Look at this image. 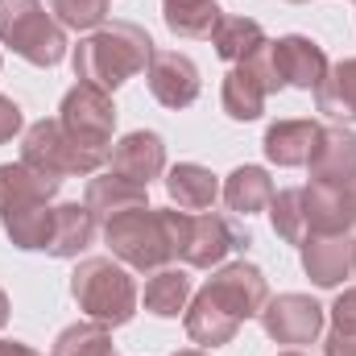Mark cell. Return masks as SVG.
<instances>
[{"label": "cell", "instance_id": "1", "mask_svg": "<svg viewBox=\"0 0 356 356\" xmlns=\"http://www.w3.org/2000/svg\"><path fill=\"white\" fill-rule=\"evenodd\" d=\"M269 302V282L253 261H228L220 266L186 302L182 323L191 344L199 348H224L236 340L245 319H257Z\"/></svg>", "mask_w": 356, "mask_h": 356}, {"label": "cell", "instance_id": "2", "mask_svg": "<svg viewBox=\"0 0 356 356\" xmlns=\"http://www.w3.org/2000/svg\"><path fill=\"white\" fill-rule=\"evenodd\" d=\"M154 50L158 46L145 33V25H137V21H112V25H99L95 33H88L71 50V67H75L79 83L116 91L120 83H129L133 75H141L149 67Z\"/></svg>", "mask_w": 356, "mask_h": 356}, {"label": "cell", "instance_id": "3", "mask_svg": "<svg viewBox=\"0 0 356 356\" xmlns=\"http://www.w3.org/2000/svg\"><path fill=\"white\" fill-rule=\"evenodd\" d=\"M71 298L88 319L104 327H124L141 302L129 266H120L116 257H83L71 273Z\"/></svg>", "mask_w": 356, "mask_h": 356}, {"label": "cell", "instance_id": "4", "mask_svg": "<svg viewBox=\"0 0 356 356\" xmlns=\"http://www.w3.org/2000/svg\"><path fill=\"white\" fill-rule=\"evenodd\" d=\"M0 46L29 67H58L71 54L67 29L46 13L42 0H0Z\"/></svg>", "mask_w": 356, "mask_h": 356}, {"label": "cell", "instance_id": "5", "mask_svg": "<svg viewBox=\"0 0 356 356\" xmlns=\"http://www.w3.org/2000/svg\"><path fill=\"white\" fill-rule=\"evenodd\" d=\"M104 245L120 266L141 269V273L170 266L175 245H170L166 207H137V211H120L104 220Z\"/></svg>", "mask_w": 356, "mask_h": 356}, {"label": "cell", "instance_id": "6", "mask_svg": "<svg viewBox=\"0 0 356 356\" xmlns=\"http://www.w3.org/2000/svg\"><path fill=\"white\" fill-rule=\"evenodd\" d=\"M166 224H170L175 261L191 269H211L228 253L253 245L249 232L236 220L220 216V211H175V207H166Z\"/></svg>", "mask_w": 356, "mask_h": 356}, {"label": "cell", "instance_id": "7", "mask_svg": "<svg viewBox=\"0 0 356 356\" xmlns=\"http://www.w3.org/2000/svg\"><path fill=\"white\" fill-rule=\"evenodd\" d=\"M21 162L50 178H91V175H99V166H108V154L75 141L63 129V120L50 116V120H38V124L25 129Z\"/></svg>", "mask_w": 356, "mask_h": 356}, {"label": "cell", "instance_id": "8", "mask_svg": "<svg viewBox=\"0 0 356 356\" xmlns=\"http://www.w3.org/2000/svg\"><path fill=\"white\" fill-rule=\"evenodd\" d=\"M58 120L63 129L83 141L91 149H104L112 145V133H116V104H112V91L91 88V83H75V88L63 95L58 104Z\"/></svg>", "mask_w": 356, "mask_h": 356}, {"label": "cell", "instance_id": "9", "mask_svg": "<svg viewBox=\"0 0 356 356\" xmlns=\"http://www.w3.org/2000/svg\"><path fill=\"white\" fill-rule=\"evenodd\" d=\"M261 327L273 344H286V348H307L323 336V323H327V311L311 298V294H277L261 307Z\"/></svg>", "mask_w": 356, "mask_h": 356}, {"label": "cell", "instance_id": "10", "mask_svg": "<svg viewBox=\"0 0 356 356\" xmlns=\"http://www.w3.org/2000/svg\"><path fill=\"white\" fill-rule=\"evenodd\" d=\"M145 83H149V95L162 104V108H191L203 91V79H199V67L178 54V50H154L149 67H145Z\"/></svg>", "mask_w": 356, "mask_h": 356}, {"label": "cell", "instance_id": "11", "mask_svg": "<svg viewBox=\"0 0 356 356\" xmlns=\"http://www.w3.org/2000/svg\"><path fill=\"white\" fill-rule=\"evenodd\" d=\"M108 170L137 186H149L154 178L166 175V141L154 129H137L124 133L112 149H108Z\"/></svg>", "mask_w": 356, "mask_h": 356}, {"label": "cell", "instance_id": "12", "mask_svg": "<svg viewBox=\"0 0 356 356\" xmlns=\"http://www.w3.org/2000/svg\"><path fill=\"white\" fill-rule=\"evenodd\" d=\"M273 63H277L282 83H286V88H298V91H315L327 79V71H332L323 46H319L315 38H307V33H286V38H277V42H273Z\"/></svg>", "mask_w": 356, "mask_h": 356}, {"label": "cell", "instance_id": "13", "mask_svg": "<svg viewBox=\"0 0 356 356\" xmlns=\"http://www.w3.org/2000/svg\"><path fill=\"white\" fill-rule=\"evenodd\" d=\"M307 170H311V182L348 186L356 178V133L340 120L319 124V141H315V154H311Z\"/></svg>", "mask_w": 356, "mask_h": 356}, {"label": "cell", "instance_id": "14", "mask_svg": "<svg viewBox=\"0 0 356 356\" xmlns=\"http://www.w3.org/2000/svg\"><path fill=\"white\" fill-rule=\"evenodd\" d=\"M302 273H307L319 290H336V286L353 273V241H348V232L311 236V241L302 245Z\"/></svg>", "mask_w": 356, "mask_h": 356}, {"label": "cell", "instance_id": "15", "mask_svg": "<svg viewBox=\"0 0 356 356\" xmlns=\"http://www.w3.org/2000/svg\"><path fill=\"white\" fill-rule=\"evenodd\" d=\"M63 178H50L25 162H8L0 166V220L8 211H25V207H38V203H54Z\"/></svg>", "mask_w": 356, "mask_h": 356}, {"label": "cell", "instance_id": "16", "mask_svg": "<svg viewBox=\"0 0 356 356\" xmlns=\"http://www.w3.org/2000/svg\"><path fill=\"white\" fill-rule=\"evenodd\" d=\"M315 141H319V120H273L266 129V158L282 170H294V166H307L311 154H315Z\"/></svg>", "mask_w": 356, "mask_h": 356}, {"label": "cell", "instance_id": "17", "mask_svg": "<svg viewBox=\"0 0 356 356\" xmlns=\"http://www.w3.org/2000/svg\"><path fill=\"white\" fill-rule=\"evenodd\" d=\"M91 241H95V211H91L88 203H58L46 253L58 257V261H71V257L88 253Z\"/></svg>", "mask_w": 356, "mask_h": 356}, {"label": "cell", "instance_id": "18", "mask_svg": "<svg viewBox=\"0 0 356 356\" xmlns=\"http://www.w3.org/2000/svg\"><path fill=\"white\" fill-rule=\"evenodd\" d=\"M83 203L95 211V220H112L120 211H137V207H149V186H137L120 175H91L88 191H83Z\"/></svg>", "mask_w": 356, "mask_h": 356}, {"label": "cell", "instance_id": "19", "mask_svg": "<svg viewBox=\"0 0 356 356\" xmlns=\"http://www.w3.org/2000/svg\"><path fill=\"white\" fill-rule=\"evenodd\" d=\"M302 195H307V224H311V236H332V232H348V228H353L348 186L311 182V186H302Z\"/></svg>", "mask_w": 356, "mask_h": 356}, {"label": "cell", "instance_id": "20", "mask_svg": "<svg viewBox=\"0 0 356 356\" xmlns=\"http://www.w3.org/2000/svg\"><path fill=\"white\" fill-rule=\"evenodd\" d=\"M166 195L178 211H211L220 199V178L199 162H178L166 170Z\"/></svg>", "mask_w": 356, "mask_h": 356}, {"label": "cell", "instance_id": "21", "mask_svg": "<svg viewBox=\"0 0 356 356\" xmlns=\"http://www.w3.org/2000/svg\"><path fill=\"white\" fill-rule=\"evenodd\" d=\"M269 88L266 79L249 67V63H232V71L224 75V88H220V104L232 120H257L266 112Z\"/></svg>", "mask_w": 356, "mask_h": 356}, {"label": "cell", "instance_id": "22", "mask_svg": "<svg viewBox=\"0 0 356 356\" xmlns=\"http://www.w3.org/2000/svg\"><path fill=\"white\" fill-rule=\"evenodd\" d=\"M220 195H224L232 216H257V211H269L277 191H273L269 170H261V166H236L232 175L224 178Z\"/></svg>", "mask_w": 356, "mask_h": 356}, {"label": "cell", "instance_id": "23", "mask_svg": "<svg viewBox=\"0 0 356 356\" xmlns=\"http://www.w3.org/2000/svg\"><path fill=\"white\" fill-rule=\"evenodd\" d=\"M315 108L340 124L356 120V58H344L327 71V79L315 88Z\"/></svg>", "mask_w": 356, "mask_h": 356}, {"label": "cell", "instance_id": "24", "mask_svg": "<svg viewBox=\"0 0 356 356\" xmlns=\"http://www.w3.org/2000/svg\"><path fill=\"white\" fill-rule=\"evenodd\" d=\"M191 302V273L175 266H162L145 277V311L158 319H178Z\"/></svg>", "mask_w": 356, "mask_h": 356}, {"label": "cell", "instance_id": "25", "mask_svg": "<svg viewBox=\"0 0 356 356\" xmlns=\"http://www.w3.org/2000/svg\"><path fill=\"white\" fill-rule=\"evenodd\" d=\"M220 17H224V8L216 0H162V21H166V29L175 38L203 42V38L216 33Z\"/></svg>", "mask_w": 356, "mask_h": 356}, {"label": "cell", "instance_id": "26", "mask_svg": "<svg viewBox=\"0 0 356 356\" xmlns=\"http://www.w3.org/2000/svg\"><path fill=\"white\" fill-rule=\"evenodd\" d=\"M0 224H4V236H8L13 249H21V253H46L50 232H54V203H38V207H25V211H8Z\"/></svg>", "mask_w": 356, "mask_h": 356}, {"label": "cell", "instance_id": "27", "mask_svg": "<svg viewBox=\"0 0 356 356\" xmlns=\"http://www.w3.org/2000/svg\"><path fill=\"white\" fill-rule=\"evenodd\" d=\"M261 42H269L266 29H261V21H253V17H220V25H216V33H211V46H216V54L224 58V63H241V58H249Z\"/></svg>", "mask_w": 356, "mask_h": 356}, {"label": "cell", "instance_id": "28", "mask_svg": "<svg viewBox=\"0 0 356 356\" xmlns=\"http://www.w3.org/2000/svg\"><path fill=\"white\" fill-rule=\"evenodd\" d=\"M269 224H273V232L286 241V245H307L311 241V224H307V195H302V186H286V191H277L273 195V203H269Z\"/></svg>", "mask_w": 356, "mask_h": 356}, {"label": "cell", "instance_id": "29", "mask_svg": "<svg viewBox=\"0 0 356 356\" xmlns=\"http://www.w3.org/2000/svg\"><path fill=\"white\" fill-rule=\"evenodd\" d=\"M54 356H112L116 344H112V327L95 323V319H83V323H71L54 336Z\"/></svg>", "mask_w": 356, "mask_h": 356}, {"label": "cell", "instance_id": "30", "mask_svg": "<svg viewBox=\"0 0 356 356\" xmlns=\"http://www.w3.org/2000/svg\"><path fill=\"white\" fill-rule=\"evenodd\" d=\"M108 8L112 0H50V13L63 29H79V33H95L99 25H108Z\"/></svg>", "mask_w": 356, "mask_h": 356}, {"label": "cell", "instance_id": "31", "mask_svg": "<svg viewBox=\"0 0 356 356\" xmlns=\"http://www.w3.org/2000/svg\"><path fill=\"white\" fill-rule=\"evenodd\" d=\"M327 315H332V332L356 336V286L353 290H344V294L327 307Z\"/></svg>", "mask_w": 356, "mask_h": 356}, {"label": "cell", "instance_id": "32", "mask_svg": "<svg viewBox=\"0 0 356 356\" xmlns=\"http://www.w3.org/2000/svg\"><path fill=\"white\" fill-rule=\"evenodd\" d=\"M17 133H25V116H21V108H17V99L0 95V145H8Z\"/></svg>", "mask_w": 356, "mask_h": 356}, {"label": "cell", "instance_id": "33", "mask_svg": "<svg viewBox=\"0 0 356 356\" xmlns=\"http://www.w3.org/2000/svg\"><path fill=\"white\" fill-rule=\"evenodd\" d=\"M323 356H356V336L327 332V340H323Z\"/></svg>", "mask_w": 356, "mask_h": 356}, {"label": "cell", "instance_id": "34", "mask_svg": "<svg viewBox=\"0 0 356 356\" xmlns=\"http://www.w3.org/2000/svg\"><path fill=\"white\" fill-rule=\"evenodd\" d=\"M0 356H42L38 348L21 344V340H0Z\"/></svg>", "mask_w": 356, "mask_h": 356}, {"label": "cell", "instance_id": "35", "mask_svg": "<svg viewBox=\"0 0 356 356\" xmlns=\"http://www.w3.org/2000/svg\"><path fill=\"white\" fill-rule=\"evenodd\" d=\"M8 315H13V307H8V294L0 290V332L8 327Z\"/></svg>", "mask_w": 356, "mask_h": 356}, {"label": "cell", "instance_id": "36", "mask_svg": "<svg viewBox=\"0 0 356 356\" xmlns=\"http://www.w3.org/2000/svg\"><path fill=\"white\" fill-rule=\"evenodd\" d=\"M348 207H353V228H356V178L348 182Z\"/></svg>", "mask_w": 356, "mask_h": 356}, {"label": "cell", "instance_id": "37", "mask_svg": "<svg viewBox=\"0 0 356 356\" xmlns=\"http://www.w3.org/2000/svg\"><path fill=\"white\" fill-rule=\"evenodd\" d=\"M175 356H207L203 348H182V353H175Z\"/></svg>", "mask_w": 356, "mask_h": 356}, {"label": "cell", "instance_id": "38", "mask_svg": "<svg viewBox=\"0 0 356 356\" xmlns=\"http://www.w3.org/2000/svg\"><path fill=\"white\" fill-rule=\"evenodd\" d=\"M277 356H307L302 348H286V353H277Z\"/></svg>", "mask_w": 356, "mask_h": 356}, {"label": "cell", "instance_id": "39", "mask_svg": "<svg viewBox=\"0 0 356 356\" xmlns=\"http://www.w3.org/2000/svg\"><path fill=\"white\" fill-rule=\"evenodd\" d=\"M353 273H356V236H353Z\"/></svg>", "mask_w": 356, "mask_h": 356}, {"label": "cell", "instance_id": "40", "mask_svg": "<svg viewBox=\"0 0 356 356\" xmlns=\"http://www.w3.org/2000/svg\"><path fill=\"white\" fill-rule=\"evenodd\" d=\"M290 4H307V0H290Z\"/></svg>", "mask_w": 356, "mask_h": 356}, {"label": "cell", "instance_id": "41", "mask_svg": "<svg viewBox=\"0 0 356 356\" xmlns=\"http://www.w3.org/2000/svg\"><path fill=\"white\" fill-rule=\"evenodd\" d=\"M112 356H120V353H112Z\"/></svg>", "mask_w": 356, "mask_h": 356}]
</instances>
